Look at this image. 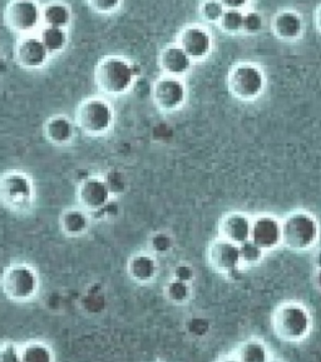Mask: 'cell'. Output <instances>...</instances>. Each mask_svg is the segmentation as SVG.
Wrapping results in <instances>:
<instances>
[{"instance_id":"1","label":"cell","mask_w":321,"mask_h":362,"mask_svg":"<svg viewBox=\"0 0 321 362\" xmlns=\"http://www.w3.org/2000/svg\"><path fill=\"white\" fill-rule=\"evenodd\" d=\"M141 74L139 64L122 55H107L95 69V87L107 97L128 93Z\"/></svg>"},{"instance_id":"2","label":"cell","mask_w":321,"mask_h":362,"mask_svg":"<svg viewBox=\"0 0 321 362\" xmlns=\"http://www.w3.org/2000/svg\"><path fill=\"white\" fill-rule=\"evenodd\" d=\"M74 123L84 136L103 137L115 124V108L105 97H89L78 105Z\"/></svg>"},{"instance_id":"3","label":"cell","mask_w":321,"mask_h":362,"mask_svg":"<svg viewBox=\"0 0 321 362\" xmlns=\"http://www.w3.org/2000/svg\"><path fill=\"white\" fill-rule=\"evenodd\" d=\"M0 287L9 301L27 303L38 296L40 277L32 264L16 262L4 269L0 279Z\"/></svg>"},{"instance_id":"4","label":"cell","mask_w":321,"mask_h":362,"mask_svg":"<svg viewBox=\"0 0 321 362\" xmlns=\"http://www.w3.org/2000/svg\"><path fill=\"white\" fill-rule=\"evenodd\" d=\"M35 201L32 177L19 170L4 172L0 176V204L14 214L28 212Z\"/></svg>"},{"instance_id":"5","label":"cell","mask_w":321,"mask_h":362,"mask_svg":"<svg viewBox=\"0 0 321 362\" xmlns=\"http://www.w3.org/2000/svg\"><path fill=\"white\" fill-rule=\"evenodd\" d=\"M266 84L265 71L254 62H238L227 74L228 92L241 102H254L260 98Z\"/></svg>"},{"instance_id":"6","label":"cell","mask_w":321,"mask_h":362,"mask_svg":"<svg viewBox=\"0 0 321 362\" xmlns=\"http://www.w3.org/2000/svg\"><path fill=\"white\" fill-rule=\"evenodd\" d=\"M272 327L281 340L288 342L304 340L311 329L310 313L298 302H286L274 313Z\"/></svg>"},{"instance_id":"7","label":"cell","mask_w":321,"mask_h":362,"mask_svg":"<svg viewBox=\"0 0 321 362\" xmlns=\"http://www.w3.org/2000/svg\"><path fill=\"white\" fill-rule=\"evenodd\" d=\"M319 238V223L309 212L298 211L281 222V242L293 251H306Z\"/></svg>"},{"instance_id":"8","label":"cell","mask_w":321,"mask_h":362,"mask_svg":"<svg viewBox=\"0 0 321 362\" xmlns=\"http://www.w3.org/2000/svg\"><path fill=\"white\" fill-rule=\"evenodd\" d=\"M4 23L19 37L37 34L43 27L42 6L38 0H11L4 11Z\"/></svg>"},{"instance_id":"9","label":"cell","mask_w":321,"mask_h":362,"mask_svg":"<svg viewBox=\"0 0 321 362\" xmlns=\"http://www.w3.org/2000/svg\"><path fill=\"white\" fill-rule=\"evenodd\" d=\"M152 99L160 112H177L187 100V86L182 78L163 74L153 84Z\"/></svg>"},{"instance_id":"10","label":"cell","mask_w":321,"mask_h":362,"mask_svg":"<svg viewBox=\"0 0 321 362\" xmlns=\"http://www.w3.org/2000/svg\"><path fill=\"white\" fill-rule=\"evenodd\" d=\"M76 198L78 206L89 212L93 218V216L111 202L112 194L103 177L88 176L78 183Z\"/></svg>"},{"instance_id":"11","label":"cell","mask_w":321,"mask_h":362,"mask_svg":"<svg viewBox=\"0 0 321 362\" xmlns=\"http://www.w3.org/2000/svg\"><path fill=\"white\" fill-rule=\"evenodd\" d=\"M176 43L189 55L194 63L207 59L215 48L214 37L209 28L199 24H191L183 28L178 33Z\"/></svg>"},{"instance_id":"12","label":"cell","mask_w":321,"mask_h":362,"mask_svg":"<svg viewBox=\"0 0 321 362\" xmlns=\"http://www.w3.org/2000/svg\"><path fill=\"white\" fill-rule=\"evenodd\" d=\"M50 57L52 55L39 38L38 34L24 35L18 39L14 49V58L18 66L29 71H35L43 68L49 61Z\"/></svg>"},{"instance_id":"13","label":"cell","mask_w":321,"mask_h":362,"mask_svg":"<svg viewBox=\"0 0 321 362\" xmlns=\"http://www.w3.org/2000/svg\"><path fill=\"white\" fill-rule=\"evenodd\" d=\"M250 240L264 251L277 247L281 243V222L272 216H259L251 221Z\"/></svg>"},{"instance_id":"14","label":"cell","mask_w":321,"mask_h":362,"mask_svg":"<svg viewBox=\"0 0 321 362\" xmlns=\"http://www.w3.org/2000/svg\"><path fill=\"white\" fill-rule=\"evenodd\" d=\"M272 30L274 35L283 42H298L304 34V19L298 11L283 9L272 17Z\"/></svg>"},{"instance_id":"15","label":"cell","mask_w":321,"mask_h":362,"mask_svg":"<svg viewBox=\"0 0 321 362\" xmlns=\"http://www.w3.org/2000/svg\"><path fill=\"white\" fill-rule=\"evenodd\" d=\"M209 261L214 269H216L218 272H223V274L236 272V269L241 264L238 245L220 237L216 241L212 242L210 246Z\"/></svg>"},{"instance_id":"16","label":"cell","mask_w":321,"mask_h":362,"mask_svg":"<svg viewBox=\"0 0 321 362\" xmlns=\"http://www.w3.org/2000/svg\"><path fill=\"white\" fill-rule=\"evenodd\" d=\"M158 63L163 74L178 78L187 76L194 64L189 55L176 42L162 49Z\"/></svg>"},{"instance_id":"17","label":"cell","mask_w":321,"mask_h":362,"mask_svg":"<svg viewBox=\"0 0 321 362\" xmlns=\"http://www.w3.org/2000/svg\"><path fill=\"white\" fill-rule=\"evenodd\" d=\"M76 123L64 115H53L45 122V138L50 144L57 147H64L71 144L76 137Z\"/></svg>"},{"instance_id":"18","label":"cell","mask_w":321,"mask_h":362,"mask_svg":"<svg viewBox=\"0 0 321 362\" xmlns=\"http://www.w3.org/2000/svg\"><path fill=\"white\" fill-rule=\"evenodd\" d=\"M92 220L91 214L82 207H69L62 212L59 227L64 236L78 238L88 232Z\"/></svg>"},{"instance_id":"19","label":"cell","mask_w":321,"mask_h":362,"mask_svg":"<svg viewBox=\"0 0 321 362\" xmlns=\"http://www.w3.org/2000/svg\"><path fill=\"white\" fill-rule=\"evenodd\" d=\"M250 230L251 221L241 212L226 214L220 223V237L236 245L250 240Z\"/></svg>"},{"instance_id":"20","label":"cell","mask_w":321,"mask_h":362,"mask_svg":"<svg viewBox=\"0 0 321 362\" xmlns=\"http://www.w3.org/2000/svg\"><path fill=\"white\" fill-rule=\"evenodd\" d=\"M127 272L137 284H148L157 274L155 258L147 253H137L128 261Z\"/></svg>"},{"instance_id":"21","label":"cell","mask_w":321,"mask_h":362,"mask_svg":"<svg viewBox=\"0 0 321 362\" xmlns=\"http://www.w3.org/2000/svg\"><path fill=\"white\" fill-rule=\"evenodd\" d=\"M42 21L47 27L68 28L72 22V11L68 4L53 0L42 6Z\"/></svg>"},{"instance_id":"22","label":"cell","mask_w":321,"mask_h":362,"mask_svg":"<svg viewBox=\"0 0 321 362\" xmlns=\"http://www.w3.org/2000/svg\"><path fill=\"white\" fill-rule=\"evenodd\" d=\"M56 360L52 346L45 341L30 340L21 344V361L52 362Z\"/></svg>"},{"instance_id":"23","label":"cell","mask_w":321,"mask_h":362,"mask_svg":"<svg viewBox=\"0 0 321 362\" xmlns=\"http://www.w3.org/2000/svg\"><path fill=\"white\" fill-rule=\"evenodd\" d=\"M37 34L50 55L59 54L66 49L68 45V33L66 28L43 25Z\"/></svg>"},{"instance_id":"24","label":"cell","mask_w":321,"mask_h":362,"mask_svg":"<svg viewBox=\"0 0 321 362\" xmlns=\"http://www.w3.org/2000/svg\"><path fill=\"white\" fill-rule=\"evenodd\" d=\"M245 11L226 9L221 21L217 24L223 33L228 35H238L244 30Z\"/></svg>"},{"instance_id":"25","label":"cell","mask_w":321,"mask_h":362,"mask_svg":"<svg viewBox=\"0 0 321 362\" xmlns=\"http://www.w3.org/2000/svg\"><path fill=\"white\" fill-rule=\"evenodd\" d=\"M236 358L240 361L264 362L267 360V349L260 341H247L238 349Z\"/></svg>"},{"instance_id":"26","label":"cell","mask_w":321,"mask_h":362,"mask_svg":"<svg viewBox=\"0 0 321 362\" xmlns=\"http://www.w3.org/2000/svg\"><path fill=\"white\" fill-rule=\"evenodd\" d=\"M226 8L220 0H204L199 6V16L209 24H218Z\"/></svg>"},{"instance_id":"27","label":"cell","mask_w":321,"mask_h":362,"mask_svg":"<svg viewBox=\"0 0 321 362\" xmlns=\"http://www.w3.org/2000/svg\"><path fill=\"white\" fill-rule=\"evenodd\" d=\"M238 250H240L241 264H259L264 258V252H265L262 248L259 247L251 240H247V241L243 242L241 245H238Z\"/></svg>"},{"instance_id":"28","label":"cell","mask_w":321,"mask_h":362,"mask_svg":"<svg viewBox=\"0 0 321 362\" xmlns=\"http://www.w3.org/2000/svg\"><path fill=\"white\" fill-rule=\"evenodd\" d=\"M167 297L175 303H183V302L187 301L191 295V288L187 282H183V281L173 280L167 285L166 287Z\"/></svg>"},{"instance_id":"29","label":"cell","mask_w":321,"mask_h":362,"mask_svg":"<svg viewBox=\"0 0 321 362\" xmlns=\"http://www.w3.org/2000/svg\"><path fill=\"white\" fill-rule=\"evenodd\" d=\"M103 180L111 192L112 197L122 194L127 188V180L121 170H108L103 176Z\"/></svg>"},{"instance_id":"30","label":"cell","mask_w":321,"mask_h":362,"mask_svg":"<svg viewBox=\"0 0 321 362\" xmlns=\"http://www.w3.org/2000/svg\"><path fill=\"white\" fill-rule=\"evenodd\" d=\"M265 27V19L259 11H245L244 30L243 33L256 35Z\"/></svg>"},{"instance_id":"31","label":"cell","mask_w":321,"mask_h":362,"mask_svg":"<svg viewBox=\"0 0 321 362\" xmlns=\"http://www.w3.org/2000/svg\"><path fill=\"white\" fill-rule=\"evenodd\" d=\"M87 3L98 14H113L121 8L123 0H87Z\"/></svg>"},{"instance_id":"32","label":"cell","mask_w":321,"mask_h":362,"mask_svg":"<svg viewBox=\"0 0 321 362\" xmlns=\"http://www.w3.org/2000/svg\"><path fill=\"white\" fill-rule=\"evenodd\" d=\"M21 361V345L14 342L0 344V362Z\"/></svg>"},{"instance_id":"33","label":"cell","mask_w":321,"mask_h":362,"mask_svg":"<svg viewBox=\"0 0 321 362\" xmlns=\"http://www.w3.org/2000/svg\"><path fill=\"white\" fill-rule=\"evenodd\" d=\"M152 250L158 253H166L171 250V238L166 233H156L151 240Z\"/></svg>"},{"instance_id":"34","label":"cell","mask_w":321,"mask_h":362,"mask_svg":"<svg viewBox=\"0 0 321 362\" xmlns=\"http://www.w3.org/2000/svg\"><path fill=\"white\" fill-rule=\"evenodd\" d=\"M175 279L189 284L194 279V269L189 264H180L175 269Z\"/></svg>"},{"instance_id":"35","label":"cell","mask_w":321,"mask_h":362,"mask_svg":"<svg viewBox=\"0 0 321 362\" xmlns=\"http://www.w3.org/2000/svg\"><path fill=\"white\" fill-rule=\"evenodd\" d=\"M226 9L246 11L249 8L251 0H220Z\"/></svg>"},{"instance_id":"36","label":"cell","mask_w":321,"mask_h":362,"mask_svg":"<svg viewBox=\"0 0 321 362\" xmlns=\"http://www.w3.org/2000/svg\"><path fill=\"white\" fill-rule=\"evenodd\" d=\"M202 325H207V321L205 320H199V318H194L191 321L189 324V331L194 334V335H205L207 332V329H201Z\"/></svg>"},{"instance_id":"37","label":"cell","mask_w":321,"mask_h":362,"mask_svg":"<svg viewBox=\"0 0 321 362\" xmlns=\"http://www.w3.org/2000/svg\"><path fill=\"white\" fill-rule=\"evenodd\" d=\"M313 21H314V27H315L316 30L321 34V4L314 11Z\"/></svg>"},{"instance_id":"38","label":"cell","mask_w":321,"mask_h":362,"mask_svg":"<svg viewBox=\"0 0 321 362\" xmlns=\"http://www.w3.org/2000/svg\"><path fill=\"white\" fill-rule=\"evenodd\" d=\"M316 285L319 286L321 288V269H317L315 276Z\"/></svg>"},{"instance_id":"39","label":"cell","mask_w":321,"mask_h":362,"mask_svg":"<svg viewBox=\"0 0 321 362\" xmlns=\"http://www.w3.org/2000/svg\"><path fill=\"white\" fill-rule=\"evenodd\" d=\"M316 264H317V269H321V251L316 256Z\"/></svg>"}]
</instances>
